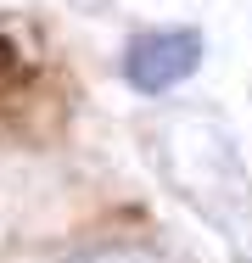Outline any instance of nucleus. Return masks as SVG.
Here are the masks:
<instances>
[{
    "instance_id": "7ed1b4c3",
    "label": "nucleus",
    "mask_w": 252,
    "mask_h": 263,
    "mask_svg": "<svg viewBox=\"0 0 252 263\" xmlns=\"http://www.w3.org/2000/svg\"><path fill=\"white\" fill-rule=\"evenodd\" d=\"M62 263H168V258L146 241H96V247H84V252H73Z\"/></svg>"
},
{
    "instance_id": "f03ea898",
    "label": "nucleus",
    "mask_w": 252,
    "mask_h": 263,
    "mask_svg": "<svg viewBox=\"0 0 252 263\" xmlns=\"http://www.w3.org/2000/svg\"><path fill=\"white\" fill-rule=\"evenodd\" d=\"M202 56H207V40H202V28L191 23H168V28H140V34H129V45L118 56V73H123V84L135 90V96H174L185 79H196Z\"/></svg>"
},
{
    "instance_id": "20e7f679",
    "label": "nucleus",
    "mask_w": 252,
    "mask_h": 263,
    "mask_svg": "<svg viewBox=\"0 0 252 263\" xmlns=\"http://www.w3.org/2000/svg\"><path fill=\"white\" fill-rule=\"evenodd\" d=\"M67 6H73V11H106L112 0H67Z\"/></svg>"
},
{
    "instance_id": "f257e3e1",
    "label": "nucleus",
    "mask_w": 252,
    "mask_h": 263,
    "mask_svg": "<svg viewBox=\"0 0 252 263\" xmlns=\"http://www.w3.org/2000/svg\"><path fill=\"white\" fill-rule=\"evenodd\" d=\"M146 157L168 196H179L207 230H219L236 258L252 252V174L241 162V146L230 123L213 106H163L140 129Z\"/></svg>"
}]
</instances>
